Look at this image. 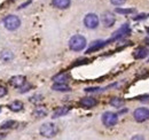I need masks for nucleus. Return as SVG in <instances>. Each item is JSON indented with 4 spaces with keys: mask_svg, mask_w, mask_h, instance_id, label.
<instances>
[{
    "mask_svg": "<svg viewBox=\"0 0 149 140\" xmlns=\"http://www.w3.org/2000/svg\"><path fill=\"white\" fill-rule=\"evenodd\" d=\"M40 134L45 138H52L54 137L57 132V129L53 123H44L41 126H40V130H39Z\"/></svg>",
    "mask_w": 149,
    "mask_h": 140,
    "instance_id": "2",
    "label": "nucleus"
},
{
    "mask_svg": "<svg viewBox=\"0 0 149 140\" xmlns=\"http://www.w3.org/2000/svg\"><path fill=\"white\" fill-rule=\"evenodd\" d=\"M84 24L88 29H95L99 25V18L96 14L90 13L84 18Z\"/></svg>",
    "mask_w": 149,
    "mask_h": 140,
    "instance_id": "7",
    "label": "nucleus"
},
{
    "mask_svg": "<svg viewBox=\"0 0 149 140\" xmlns=\"http://www.w3.org/2000/svg\"><path fill=\"white\" fill-rule=\"evenodd\" d=\"M3 25L7 30L9 31H14L16 29H19L21 25V20L15 15H8L7 18L3 20Z\"/></svg>",
    "mask_w": 149,
    "mask_h": 140,
    "instance_id": "4",
    "label": "nucleus"
},
{
    "mask_svg": "<svg viewBox=\"0 0 149 140\" xmlns=\"http://www.w3.org/2000/svg\"><path fill=\"white\" fill-rule=\"evenodd\" d=\"M118 122V115L112 113V111H106L102 115V123L107 126V127H111L115 126Z\"/></svg>",
    "mask_w": 149,
    "mask_h": 140,
    "instance_id": "5",
    "label": "nucleus"
},
{
    "mask_svg": "<svg viewBox=\"0 0 149 140\" xmlns=\"http://www.w3.org/2000/svg\"><path fill=\"white\" fill-rule=\"evenodd\" d=\"M30 88H31V85H30V84L24 83V84H23V85L19 88V92H21V93H25V92H28Z\"/></svg>",
    "mask_w": 149,
    "mask_h": 140,
    "instance_id": "24",
    "label": "nucleus"
},
{
    "mask_svg": "<svg viewBox=\"0 0 149 140\" xmlns=\"http://www.w3.org/2000/svg\"><path fill=\"white\" fill-rule=\"evenodd\" d=\"M69 111H70V108L69 107H60V108H57L55 111L53 113V118L62 117V116L67 115Z\"/></svg>",
    "mask_w": 149,
    "mask_h": 140,
    "instance_id": "16",
    "label": "nucleus"
},
{
    "mask_svg": "<svg viewBox=\"0 0 149 140\" xmlns=\"http://www.w3.org/2000/svg\"><path fill=\"white\" fill-rule=\"evenodd\" d=\"M70 0H52V5L58 9H67L70 6Z\"/></svg>",
    "mask_w": 149,
    "mask_h": 140,
    "instance_id": "11",
    "label": "nucleus"
},
{
    "mask_svg": "<svg viewBox=\"0 0 149 140\" xmlns=\"http://www.w3.org/2000/svg\"><path fill=\"white\" fill-rule=\"evenodd\" d=\"M33 115L38 117V118H41V117H45L47 115V109L45 107H37L33 111Z\"/></svg>",
    "mask_w": 149,
    "mask_h": 140,
    "instance_id": "18",
    "label": "nucleus"
},
{
    "mask_svg": "<svg viewBox=\"0 0 149 140\" xmlns=\"http://www.w3.org/2000/svg\"><path fill=\"white\" fill-rule=\"evenodd\" d=\"M6 138V134H0V139H5Z\"/></svg>",
    "mask_w": 149,
    "mask_h": 140,
    "instance_id": "31",
    "label": "nucleus"
},
{
    "mask_svg": "<svg viewBox=\"0 0 149 140\" xmlns=\"http://www.w3.org/2000/svg\"><path fill=\"white\" fill-rule=\"evenodd\" d=\"M69 74H67V72H60V74H57L56 76L53 77V80H54V83H63V84H67L68 83V80H69Z\"/></svg>",
    "mask_w": 149,
    "mask_h": 140,
    "instance_id": "12",
    "label": "nucleus"
},
{
    "mask_svg": "<svg viewBox=\"0 0 149 140\" xmlns=\"http://www.w3.org/2000/svg\"><path fill=\"white\" fill-rule=\"evenodd\" d=\"M8 108L13 111H21L23 109V104L21 101H14V102L8 105Z\"/></svg>",
    "mask_w": 149,
    "mask_h": 140,
    "instance_id": "20",
    "label": "nucleus"
},
{
    "mask_svg": "<svg viewBox=\"0 0 149 140\" xmlns=\"http://www.w3.org/2000/svg\"><path fill=\"white\" fill-rule=\"evenodd\" d=\"M87 43H86V38L80 35L72 36L69 40V47L71 51L74 52H80L86 47Z\"/></svg>",
    "mask_w": 149,
    "mask_h": 140,
    "instance_id": "1",
    "label": "nucleus"
},
{
    "mask_svg": "<svg viewBox=\"0 0 149 140\" xmlns=\"http://www.w3.org/2000/svg\"><path fill=\"white\" fill-rule=\"evenodd\" d=\"M135 9L134 8H129V9H124V8H116V13L118 14H132L134 13Z\"/></svg>",
    "mask_w": 149,
    "mask_h": 140,
    "instance_id": "22",
    "label": "nucleus"
},
{
    "mask_svg": "<svg viewBox=\"0 0 149 140\" xmlns=\"http://www.w3.org/2000/svg\"><path fill=\"white\" fill-rule=\"evenodd\" d=\"M79 104H80L81 107L90 109V108H93L94 106H96L97 101H96L94 98H83V99L80 100V102H79Z\"/></svg>",
    "mask_w": 149,
    "mask_h": 140,
    "instance_id": "10",
    "label": "nucleus"
},
{
    "mask_svg": "<svg viewBox=\"0 0 149 140\" xmlns=\"http://www.w3.org/2000/svg\"><path fill=\"white\" fill-rule=\"evenodd\" d=\"M115 22H116V18H115V15L112 13H110V12H107V13H104L102 15V23H103V25L106 28L112 27L115 24Z\"/></svg>",
    "mask_w": 149,
    "mask_h": 140,
    "instance_id": "8",
    "label": "nucleus"
},
{
    "mask_svg": "<svg viewBox=\"0 0 149 140\" xmlns=\"http://www.w3.org/2000/svg\"><path fill=\"white\" fill-rule=\"evenodd\" d=\"M13 59H14V53L12 51H9V50H5V51H2L0 53V60L2 62L7 63V62H10Z\"/></svg>",
    "mask_w": 149,
    "mask_h": 140,
    "instance_id": "13",
    "label": "nucleus"
},
{
    "mask_svg": "<svg viewBox=\"0 0 149 140\" xmlns=\"http://www.w3.org/2000/svg\"><path fill=\"white\" fill-rule=\"evenodd\" d=\"M15 124H16V123H15V121H12V120H9V121H6V122L2 123V124L0 125V129H1V130H7V129H10V127H13Z\"/></svg>",
    "mask_w": 149,
    "mask_h": 140,
    "instance_id": "21",
    "label": "nucleus"
},
{
    "mask_svg": "<svg viewBox=\"0 0 149 140\" xmlns=\"http://www.w3.org/2000/svg\"><path fill=\"white\" fill-rule=\"evenodd\" d=\"M6 94H7V90H6V88H3V86H0V98L5 97Z\"/></svg>",
    "mask_w": 149,
    "mask_h": 140,
    "instance_id": "27",
    "label": "nucleus"
},
{
    "mask_svg": "<svg viewBox=\"0 0 149 140\" xmlns=\"http://www.w3.org/2000/svg\"><path fill=\"white\" fill-rule=\"evenodd\" d=\"M124 104H125V100L122 98H112L110 100V105L115 108H120L124 106Z\"/></svg>",
    "mask_w": 149,
    "mask_h": 140,
    "instance_id": "19",
    "label": "nucleus"
},
{
    "mask_svg": "<svg viewBox=\"0 0 149 140\" xmlns=\"http://www.w3.org/2000/svg\"><path fill=\"white\" fill-rule=\"evenodd\" d=\"M29 4H31V1H30V0H29V1H26V2H24L23 5H21V6H19V8H24V7H25V6H28Z\"/></svg>",
    "mask_w": 149,
    "mask_h": 140,
    "instance_id": "29",
    "label": "nucleus"
},
{
    "mask_svg": "<svg viewBox=\"0 0 149 140\" xmlns=\"http://www.w3.org/2000/svg\"><path fill=\"white\" fill-rule=\"evenodd\" d=\"M148 55V48L147 47H139L135 50V52L133 54L134 59H145Z\"/></svg>",
    "mask_w": 149,
    "mask_h": 140,
    "instance_id": "15",
    "label": "nucleus"
},
{
    "mask_svg": "<svg viewBox=\"0 0 149 140\" xmlns=\"http://www.w3.org/2000/svg\"><path fill=\"white\" fill-rule=\"evenodd\" d=\"M133 116H134V120L136 122L139 123L146 122V121L149 120V109L148 108H145V107L138 108V109H135Z\"/></svg>",
    "mask_w": 149,
    "mask_h": 140,
    "instance_id": "6",
    "label": "nucleus"
},
{
    "mask_svg": "<svg viewBox=\"0 0 149 140\" xmlns=\"http://www.w3.org/2000/svg\"><path fill=\"white\" fill-rule=\"evenodd\" d=\"M147 34L149 35V28H147Z\"/></svg>",
    "mask_w": 149,
    "mask_h": 140,
    "instance_id": "32",
    "label": "nucleus"
},
{
    "mask_svg": "<svg viewBox=\"0 0 149 140\" xmlns=\"http://www.w3.org/2000/svg\"><path fill=\"white\" fill-rule=\"evenodd\" d=\"M131 32V29H130V25L126 23V24H123L117 31H115L113 34H112L111 38L109 39V40H107V44H109V43H111V41H116V40H119V39H122L123 37H125V36L130 35Z\"/></svg>",
    "mask_w": 149,
    "mask_h": 140,
    "instance_id": "3",
    "label": "nucleus"
},
{
    "mask_svg": "<svg viewBox=\"0 0 149 140\" xmlns=\"http://www.w3.org/2000/svg\"><path fill=\"white\" fill-rule=\"evenodd\" d=\"M100 88H85L86 92H95V91H99Z\"/></svg>",
    "mask_w": 149,
    "mask_h": 140,
    "instance_id": "28",
    "label": "nucleus"
},
{
    "mask_svg": "<svg viewBox=\"0 0 149 140\" xmlns=\"http://www.w3.org/2000/svg\"><path fill=\"white\" fill-rule=\"evenodd\" d=\"M0 113H1V108H0Z\"/></svg>",
    "mask_w": 149,
    "mask_h": 140,
    "instance_id": "33",
    "label": "nucleus"
},
{
    "mask_svg": "<svg viewBox=\"0 0 149 140\" xmlns=\"http://www.w3.org/2000/svg\"><path fill=\"white\" fill-rule=\"evenodd\" d=\"M106 45H107V41L96 40V41L92 43V45L88 47V50L86 51V53H92V52H95V51H99V50H101L102 47H104Z\"/></svg>",
    "mask_w": 149,
    "mask_h": 140,
    "instance_id": "9",
    "label": "nucleus"
},
{
    "mask_svg": "<svg viewBox=\"0 0 149 140\" xmlns=\"http://www.w3.org/2000/svg\"><path fill=\"white\" fill-rule=\"evenodd\" d=\"M125 1L126 0H110V2H111L112 5H115V6H120V5L125 4Z\"/></svg>",
    "mask_w": 149,
    "mask_h": 140,
    "instance_id": "26",
    "label": "nucleus"
},
{
    "mask_svg": "<svg viewBox=\"0 0 149 140\" xmlns=\"http://www.w3.org/2000/svg\"><path fill=\"white\" fill-rule=\"evenodd\" d=\"M52 90L57 91V92H68V91H70V88L67 84H63V83H55L52 86Z\"/></svg>",
    "mask_w": 149,
    "mask_h": 140,
    "instance_id": "17",
    "label": "nucleus"
},
{
    "mask_svg": "<svg viewBox=\"0 0 149 140\" xmlns=\"http://www.w3.org/2000/svg\"><path fill=\"white\" fill-rule=\"evenodd\" d=\"M132 139H145L143 137H139V136H135V137H133Z\"/></svg>",
    "mask_w": 149,
    "mask_h": 140,
    "instance_id": "30",
    "label": "nucleus"
},
{
    "mask_svg": "<svg viewBox=\"0 0 149 140\" xmlns=\"http://www.w3.org/2000/svg\"><path fill=\"white\" fill-rule=\"evenodd\" d=\"M149 16V14H140V15H138V16H134L133 20L134 21H139V20H145V18H147Z\"/></svg>",
    "mask_w": 149,
    "mask_h": 140,
    "instance_id": "25",
    "label": "nucleus"
},
{
    "mask_svg": "<svg viewBox=\"0 0 149 140\" xmlns=\"http://www.w3.org/2000/svg\"><path fill=\"white\" fill-rule=\"evenodd\" d=\"M24 83H25V77L24 76H19H19H14V77L10 78V84L15 88H19Z\"/></svg>",
    "mask_w": 149,
    "mask_h": 140,
    "instance_id": "14",
    "label": "nucleus"
},
{
    "mask_svg": "<svg viewBox=\"0 0 149 140\" xmlns=\"http://www.w3.org/2000/svg\"><path fill=\"white\" fill-rule=\"evenodd\" d=\"M30 101L32 104H40L42 101V95L41 94H35V95H32L30 98Z\"/></svg>",
    "mask_w": 149,
    "mask_h": 140,
    "instance_id": "23",
    "label": "nucleus"
}]
</instances>
